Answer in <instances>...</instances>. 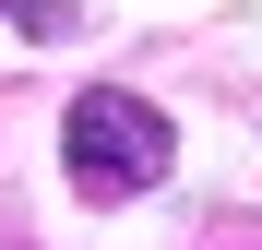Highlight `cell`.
I'll use <instances>...</instances> for the list:
<instances>
[{"instance_id":"6da1fadb","label":"cell","mask_w":262,"mask_h":250,"mask_svg":"<svg viewBox=\"0 0 262 250\" xmlns=\"http://www.w3.org/2000/svg\"><path fill=\"white\" fill-rule=\"evenodd\" d=\"M60 167H72V191L131 202V191H155L167 167H179V131H167L143 96H119V83H83L72 119H60Z\"/></svg>"}]
</instances>
